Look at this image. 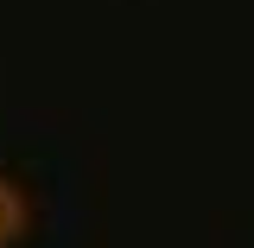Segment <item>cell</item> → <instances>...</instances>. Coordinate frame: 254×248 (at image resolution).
I'll use <instances>...</instances> for the list:
<instances>
[{
    "instance_id": "cell-1",
    "label": "cell",
    "mask_w": 254,
    "mask_h": 248,
    "mask_svg": "<svg viewBox=\"0 0 254 248\" xmlns=\"http://www.w3.org/2000/svg\"><path fill=\"white\" fill-rule=\"evenodd\" d=\"M26 229H32V204H26V191L0 172V248H19Z\"/></svg>"
}]
</instances>
